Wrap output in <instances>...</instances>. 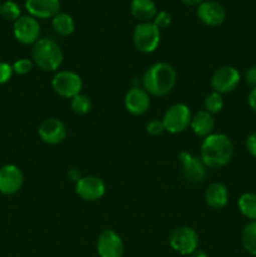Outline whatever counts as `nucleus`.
Returning a JSON list of instances; mask_svg holds the SVG:
<instances>
[{
    "mask_svg": "<svg viewBox=\"0 0 256 257\" xmlns=\"http://www.w3.org/2000/svg\"><path fill=\"white\" fill-rule=\"evenodd\" d=\"M33 64H34L33 60L27 59V58H23V59L17 60V62L13 64V70H14V73H17V74L25 75L28 74V73L32 72Z\"/></svg>",
    "mask_w": 256,
    "mask_h": 257,
    "instance_id": "bb28decb",
    "label": "nucleus"
},
{
    "mask_svg": "<svg viewBox=\"0 0 256 257\" xmlns=\"http://www.w3.org/2000/svg\"><path fill=\"white\" fill-rule=\"evenodd\" d=\"M182 2L183 4H187V5H198L203 2V0H180Z\"/></svg>",
    "mask_w": 256,
    "mask_h": 257,
    "instance_id": "c9c22d12",
    "label": "nucleus"
},
{
    "mask_svg": "<svg viewBox=\"0 0 256 257\" xmlns=\"http://www.w3.org/2000/svg\"><path fill=\"white\" fill-rule=\"evenodd\" d=\"M246 148H247L248 153L253 157H256V132L251 133L246 140Z\"/></svg>",
    "mask_w": 256,
    "mask_h": 257,
    "instance_id": "2f4dec72",
    "label": "nucleus"
},
{
    "mask_svg": "<svg viewBox=\"0 0 256 257\" xmlns=\"http://www.w3.org/2000/svg\"><path fill=\"white\" fill-rule=\"evenodd\" d=\"M245 80L250 87L256 88V65L248 68L245 73Z\"/></svg>",
    "mask_w": 256,
    "mask_h": 257,
    "instance_id": "7c9ffc66",
    "label": "nucleus"
},
{
    "mask_svg": "<svg viewBox=\"0 0 256 257\" xmlns=\"http://www.w3.org/2000/svg\"><path fill=\"white\" fill-rule=\"evenodd\" d=\"M205 201L208 207L213 210H220L227 205L228 191L223 183L213 182L206 188Z\"/></svg>",
    "mask_w": 256,
    "mask_h": 257,
    "instance_id": "a211bd4d",
    "label": "nucleus"
},
{
    "mask_svg": "<svg viewBox=\"0 0 256 257\" xmlns=\"http://www.w3.org/2000/svg\"><path fill=\"white\" fill-rule=\"evenodd\" d=\"M62 49L54 40L43 38L35 42L32 48L33 63L44 72H55L63 63Z\"/></svg>",
    "mask_w": 256,
    "mask_h": 257,
    "instance_id": "7ed1b4c3",
    "label": "nucleus"
},
{
    "mask_svg": "<svg viewBox=\"0 0 256 257\" xmlns=\"http://www.w3.org/2000/svg\"><path fill=\"white\" fill-rule=\"evenodd\" d=\"M0 5H2V3H0Z\"/></svg>",
    "mask_w": 256,
    "mask_h": 257,
    "instance_id": "e433bc0d",
    "label": "nucleus"
},
{
    "mask_svg": "<svg viewBox=\"0 0 256 257\" xmlns=\"http://www.w3.org/2000/svg\"><path fill=\"white\" fill-rule=\"evenodd\" d=\"M24 175L15 165H5L0 167V193L14 195L22 188Z\"/></svg>",
    "mask_w": 256,
    "mask_h": 257,
    "instance_id": "4468645a",
    "label": "nucleus"
},
{
    "mask_svg": "<svg viewBox=\"0 0 256 257\" xmlns=\"http://www.w3.org/2000/svg\"><path fill=\"white\" fill-rule=\"evenodd\" d=\"M197 18L207 27H218L226 19V10L220 3L207 0L198 4Z\"/></svg>",
    "mask_w": 256,
    "mask_h": 257,
    "instance_id": "2eb2a0df",
    "label": "nucleus"
},
{
    "mask_svg": "<svg viewBox=\"0 0 256 257\" xmlns=\"http://www.w3.org/2000/svg\"><path fill=\"white\" fill-rule=\"evenodd\" d=\"M168 242L176 252L181 253V255H191L197 250L200 238H198L197 232L192 227L178 226L170 233Z\"/></svg>",
    "mask_w": 256,
    "mask_h": 257,
    "instance_id": "0eeeda50",
    "label": "nucleus"
},
{
    "mask_svg": "<svg viewBox=\"0 0 256 257\" xmlns=\"http://www.w3.org/2000/svg\"><path fill=\"white\" fill-rule=\"evenodd\" d=\"M238 210L248 220L256 221V193L246 192L238 198Z\"/></svg>",
    "mask_w": 256,
    "mask_h": 257,
    "instance_id": "4be33fe9",
    "label": "nucleus"
},
{
    "mask_svg": "<svg viewBox=\"0 0 256 257\" xmlns=\"http://www.w3.org/2000/svg\"><path fill=\"white\" fill-rule=\"evenodd\" d=\"M82 177V173H80V171L78 170V168H72V170L68 171V178H69L70 181H73V182L77 183Z\"/></svg>",
    "mask_w": 256,
    "mask_h": 257,
    "instance_id": "473e14b6",
    "label": "nucleus"
},
{
    "mask_svg": "<svg viewBox=\"0 0 256 257\" xmlns=\"http://www.w3.org/2000/svg\"><path fill=\"white\" fill-rule=\"evenodd\" d=\"M52 88L59 97L72 99L82 92V78L72 70H59L53 77Z\"/></svg>",
    "mask_w": 256,
    "mask_h": 257,
    "instance_id": "39448f33",
    "label": "nucleus"
},
{
    "mask_svg": "<svg viewBox=\"0 0 256 257\" xmlns=\"http://www.w3.org/2000/svg\"><path fill=\"white\" fill-rule=\"evenodd\" d=\"M241 242L243 248L250 255L256 256V221H251L243 227L241 233Z\"/></svg>",
    "mask_w": 256,
    "mask_h": 257,
    "instance_id": "5701e85b",
    "label": "nucleus"
},
{
    "mask_svg": "<svg viewBox=\"0 0 256 257\" xmlns=\"http://www.w3.org/2000/svg\"><path fill=\"white\" fill-rule=\"evenodd\" d=\"M191 128H192L193 133L198 137L206 138L207 136L212 135L213 128H215V119L213 115L206 112L205 109L200 110L192 115V120H191Z\"/></svg>",
    "mask_w": 256,
    "mask_h": 257,
    "instance_id": "aec40b11",
    "label": "nucleus"
},
{
    "mask_svg": "<svg viewBox=\"0 0 256 257\" xmlns=\"http://www.w3.org/2000/svg\"><path fill=\"white\" fill-rule=\"evenodd\" d=\"M70 108H72L73 112L78 115H84L88 114L92 109V102H90L89 98L85 94H78L74 98L70 99Z\"/></svg>",
    "mask_w": 256,
    "mask_h": 257,
    "instance_id": "393cba45",
    "label": "nucleus"
},
{
    "mask_svg": "<svg viewBox=\"0 0 256 257\" xmlns=\"http://www.w3.org/2000/svg\"><path fill=\"white\" fill-rule=\"evenodd\" d=\"M0 17L7 22H17L22 17V10L15 2L7 0L0 5Z\"/></svg>",
    "mask_w": 256,
    "mask_h": 257,
    "instance_id": "b1692460",
    "label": "nucleus"
},
{
    "mask_svg": "<svg viewBox=\"0 0 256 257\" xmlns=\"http://www.w3.org/2000/svg\"><path fill=\"white\" fill-rule=\"evenodd\" d=\"M133 44L141 53H153L161 42V32L152 22L140 23L133 30Z\"/></svg>",
    "mask_w": 256,
    "mask_h": 257,
    "instance_id": "20e7f679",
    "label": "nucleus"
},
{
    "mask_svg": "<svg viewBox=\"0 0 256 257\" xmlns=\"http://www.w3.org/2000/svg\"><path fill=\"white\" fill-rule=\"evenodd\" d=\"M25 9L35 19H53L60 13V0H25Z\"/></svg>",
    "mask_w": 256,
    "mask_h": 257,
    "instance_id": "f3484780",
    "label": "nucleus"
},
{
    "mask_svg": "<svg viewBox=\"0 0 256 257\" xmlns=\"http://www.w3.org/2000/svg\"><path fill=\"white\" fill-rule=\"evenodd\" d=\"M13 73V65H10L9 63L0 62V84H5L10 80Z\"/></svg>",
    "mask_w": 256,
    "mask_h": 257,
    "instance_id": "c756f323",
    "label": "nucleus"
},
{
    "mask_svg": "<svg viewBox=\"0 0 256 257\" xmlns=\"http://www.w3.org/2000/svg\"><path fill=\"white\" fill-rule=\"evenodd\" d=\"M233 156V145L223 133H212L203 138L200 158L206 167L218 170L228 165Z\"/></svg>",
    "mask_w": 256,
    "mask_h": 257,
    "instance_id": "f257e3e1",
    "label": "nucleus"
},
{
    "mask_svg": "<svg viewBox=\"0 0 256 257\" xmlns=\"http://www.w3.org/2000/svg\"><path fill=\"white\" fill-rule=\"evenodd\" d=\"M248 105H250L251 109L253 110V112H256V88H252L251 89V92L248 93Z\"/></svg>",
    "mask_w": 256,
    "mask_h": 257,
    "instance_id": "72a5a7b5",
    "label": "nucleus"
},
{
    "mask_svg": "<svg viewBox=\"0 0 256 257\" xmlns=\"http://www.w3.org/2000/svg\"><path fill=\"white\" fill-rule=\"evenodd\" d=\"M178 160H180L181 167H182L183 177L188 182L201 183L205 181L206 175H207V172H206L207 167L200 157L187 152V151H182L178 155Z\"/></svg>",
    "mask_w": 256,
    "mask_h": 257,
    "instance_id": "1a4fd4ad",
    "label": "nucleus"
},
{
    "mask_svg": "<svg viewBox=\"0 0 256 257\" xmlns=\"http://www.w3.org/2000/svg\"><path fill=\"white\" fill-rule=\"evenodd\" d=\"M190 257H208L207 253L202 250H196L195 252H192L190 255Z\"/></svg>",
    "mask_w": 256,
    "mask_h": 257,
    "instance_id": "f704fd0d",
    "label": "nucleus"
},
{
    "mask_svg": "<svg viewBox=\"0 0 256 257\" xmlns=\"http://www.w3.org/2000/svg\"><path fill=\"white\" fill-rule=\"evenodd\" d=\"M97 252L99 257H122L124 252L122 237L113 230L102 231L97 241Z\"/></svg>",
    "mask_w": 256,
    "mask_h": 257,
    "instance_id": "f8f14e48",
    "label": "nucleus"
},
{
    "mask_svg": "<svg viewBox=\"0 0 256 257\" xmlns=\"http://www.w3.org/2000/svg\"><path fill=\"white\" fill-rule=\"evenodd\" d=\"M153 24L158 28V29H166L171 25L172 23V17H171L170 13L165 12V10H161V12H157L155 19H153Z\"/></svg>",
    "mask_w": 256,
    "mask_h": 257,
    "instance_id": "cd10ccee",
    "label": "nucleus"
},
{
    "mask_svg": "<svg viewBox=\"0 0 256 257\" xmlns=\"http://www.w3.org/2000/svg\"><path fill=\"white\" fill-rule=\"evenodd\" d=\"M241 80L240 72L235 67L231 65H223L215 70L211 78V87L213 92H217L220 94L232 92L236 89Z\"/></svg>",
    "mask_w": 256,
    "mask_h": 257,
    "instance_id": "6e6552de",
    "label": "nucleus"
},
{
    "mask_svg": "<svg viewBox=\"0 0 256 257\" xmlns=\"http://www.w3.org/2000/svg\"><path fill=\"white\" fill-rule=\"evenodd\" d=\"M75 193L84 201H98L104 196L105 183L97 176H83L75 183Z\"/></svg>",
    "mask_w": 256,
    "mask_h": 257,
    "instance_id": "9b49d317",
    "label": "nucleus"
},
{
    "mask_svg": "<svg viewBox=\"0 0 256 257\" xmlns=\"http://www.w3.org/2000/svg\"><path fill=\"white\" fill-rule=\"evenodd\" d=\"M131 14L140 23H151L157 14V8L153 0H132Z\"/></svg>",
    "mask_w": 256,
    "mask_h": 257,
    "instance_id": "6ab92c4d",
    "label": "nucleus"
},
{
    "mask_svg": "<svg viewBox=\"0 0 256 257\" xmlns=\"http://www.w3.org/2000/svg\"><path fill=\"white\" fill-rule=\"evenodd\" d=\"M15 39L22 44H34L39 40L40 24L35 18L30 15H22L13 27Z\"/></svg>",
    "mask_w": 256,
    "mask_h": 257,
    "instance_id": "9d476101",
    "label": "nucleus"
},
{
    "mask_svg": "<svg viewBox=\"0 0 256 257\" xmlns=\"http://www.w3.org/2000/svg\"><path fill=\"white\" fill-rule=\"evenodd\" d=\"M191 120H192V113L190 108L183 103H176L171 105L162 118L165 130L172 135L185 132L191 125Z\"/></svg>",
    "mask_w": 256,
    "mask_h": 257,
    "instance_id": "423d86ee",
    "label": "nucleus"
},
{
    "mask_svg": "<svg viewBox=\"0 0 256 257\" xmlns=\"http://www.w3.org/2000/svg\"><path fill=\"white\" fill-rule=\"evenodd\" d=\"M53 29L58 33V34L63 35V37H68V35L73 34L75 30V23L72 15L68 13H59L55 15L52 19Z\"/></svg>",
    "mask_w": 256,
    "mask_h": 257,
    "instance_id": "412c9836",
    "label": "nucleus"
},
{
    "mask_svg": "<svg viewBox=\"0 0 256 257\" xmlns=\"http://www.w3.org/2000/svg\"><path fill=\"white\" fill-rule=\"evenodd\" d=\"M177 82L175 68L165 62L151 65L142 78L143 89L153 97H165L171 93Z\"/></svg>",
    "mask_w": 256,
    "mask_h": 257,
    "instance_id": "f03ea898",
    "label": "nucleus"
},
{
    "mask_svg": "<svg viewBox=\"0 0 256 257\" xmlns=\"http://www.w3.org/2000/svg\"><path fill=\"white\" fill-rule=\"evenodd\" d=\"M203 107H205L206 112H208L212 115L216 114V113H220L223 108L222 94H220V93L217 92H211L210 94L205 98Z\"/></svg>",
    "mask_w": 256,
    "mask_h": 257,
    "instance_id": "a878e982",
    "label": "nucleus"
},
{
    "mask_svg": "<svg viewBox=\"0 0 256 257\" xmlns=\"http://www.w3.org/2000/svg\"><path fill=\"white\" fill-rule=\"evenodd\" d=\"M151 97L143 88L133 87L124 97V107L131 114L142 115L150 109Z\"/></svg>",
    "mask_w": 256,
    "mask_h": 257,
    "instance_id": "dca6fc26",
    "label": "nucleus"
},
{
    "mask_svg": "<svg viewBox=\"0 0 256 257\" xmlns=\"http://www.w3.org/2000/svg\"><path fill=\"white\" fill-rule=\"evenodd\" d=\"M38 135L40 140L47 145H59L67 137V127L58 118H48L40 123L38 128Z\"/></svg>",
    "mask_w": 256,
    "mask_h": 257,
    "instance_id": "ddd939ff",
    "label": "nucleus"
},
{
    "mask_svg": "<svg viewBox=\"0 0 256 257\" xmlns=\"http://www.w3.org/2000/svg\"><path fill=\"white\" fill-rule=\"evenodd\" d=\"M146 130H147L148 135L151 136H161L166 131L162 120H158V119L150 120L147 127H146Z\"/></svg>",
    "mask_w": 256,
    "mask_h": 257,
    "instance_id": "c85d7f7f",
    "label": "nucleus"
}]
</instances>
